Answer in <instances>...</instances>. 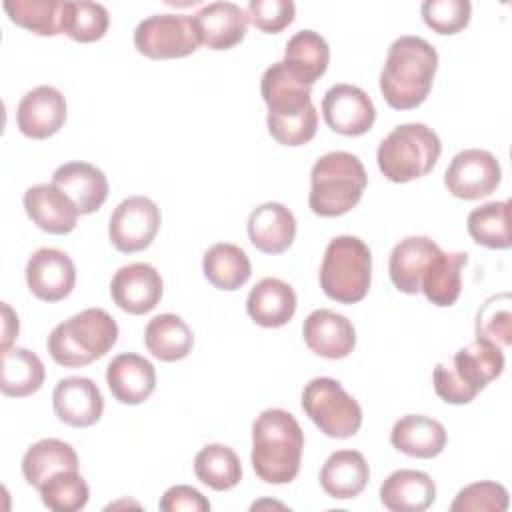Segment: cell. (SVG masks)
I'll use <instances>...</instances> for the list:
<instances>
[{
	"instance_id": "1",
	"label": "cell",
	"mask_w": 512,
	"mask_h": 512,
	"mask_svg": "<svg viewBox=\"0 0 512 512\" xmlns=\"http://www.w3.org/2000/svg\"><path fill=\"white\" fill-rule=\"evenodd\" d=\"M260 92L268 106V132L278 144L302 146L314 138L318 112L312 104V86L296 78L282 60L264 70Z\"/></svg>"
},
{
	"instance_id": "2",
	"label": "cell",
	"mask_w": 512,
	"mask_h": 512,
	"mask_svg": "<svg viewBox=\"0 0 512 512\" xmlns=\"http://www.w3.org/2000/svg\"><path fill=\"white\" fill-rule=\"evenodd\" d=\"M438 70L436 48L420 36L396 38L380 72V92L394 110L418 108L430 94Z\"/></svg>"
},
{
	"instance_id": "3",
	"label": "cell",
	"mask_w": 512,
	"mask_h": 512,
	"mask_svg": "<svg viewBox=\"0 0 512 512\" xmlns=\"http://www.w3.org/2000/svg\"><path fill=\"white\" fill-rule=\"evenodd\" d=\"M304 432L298 420L282 410L268 408L252 424V468L266 484H288L298 476Z\"/></svg>"
},
{
	"instance_id": "4",
	"label": "cell",
	"mask_w": 512,
	"mask_h": 512,
	"mask_svg": "<svg viewBox=\"0 0 512 512\" xmlns=\"http://www.w3.org/2000/svg\"><path fill=\"white\" fill-rule=\"evenodd\" d=\"M504 370V354L490 340L476 338L432 374L434 392L448 404H468Z\"/></svg>"
},
{
	"instance_id": "5",
	"label": "cell",
	"mask_w": 512,
	"mask_h": 512,
	"mask_svg": "<svg viewBox=\"0 0 512 512\" xmlns=\"http://www.w3.org/2000/svg\"><path fill=\"white\" fill-rule=\"evenodd\" d=\"M368 176L358 156L328 152L310 170L308 206L316 216L334 218L350 212L362 198Z\"/></svg>"
},
{
	"instance_id": "6",
	"label": "cell",
	"mask_w": 512,
	"mask_h": 512,
	"mask_svg": "<svg viewBox=\"0 0 512 512\" xmlns=\"http://www.w3.org/2000/svg\"><path fill=\"white\" fill-rule=\"evenodd\" d=\"M116 340V320L102 308H88L60 322L50 332L46 346L56 364L80 368L102 358Z\"/></svg>"
},
{
	"instance_id": "7",
	"label": "cell",
	"mask_w": 512,
	"mask_h": 512,
	"mask_svg": "<svg viewBox=\"0 0 512 512\" xmlns=\"http://www.w3.org/2000/svg\"><path fill=\"white\" fill-rule=\"evenodd\" d=\"M442 144L438 134L420 122L396 126L378 146L380 172L390 182H410L426 176L438 162Z\"/></svg>"
},
{
	"instance_id": "8",
	"label": "cell",
	"mask_w": 512,
	"mask_h": 512,
	"mask_svg": "<svg viewBox=\"0 0 512 512\" xmlns=\"http://www.w3.org/2000/svg\"><path fill=\"white\" fill-rule=\"evenodd\" d=\"M372 280V252L356 236H336L328 242L320 264L324 294L340 304L360 302Z\"/></svg>"
},
{
	"instance_id": "9",
	"label": "cell",
	"mask_w": 512,
	"mask_h": 512,
	"mask_svg": "<svg viewBox=\"0 0 512 512\" xmlns=\"http://www.w3.org/2000/svg\"><path fill=\"white\" fill-rule=\"evenodd\" d=\"M306 416L330 438H350L362 426L360 404L334 378L322 376L306 384L302 392Z\"/></svg>"
},
{
	"instance_id": "10",
	"label": "cell",
	"mask_w": 512,
	"mask_h": 512,
	"mask_svg": "<svg viewBox=\"0 0 512 512\" xmlns=\"http://www.w3.org/2000/svg\"><path fill=\"white\" fill-rule=\"evenodd\" d=\"M134 46L152 60L184 58L198 50L200 38L192 16L152 14L136 26Z\"/></svg>"
},
{
	"instance_id": "11",
	"label": "cell",
	"mask_w": 512,
	"mask_h": 512,
	"mask_svg": "<svg viewBox=\"0 0 512 512\" xmlns=\"http://www.w3.org/2000/svg\"><path fill=\"white\" fill-rule=\"evenodd\" d=\"M160 208L146 196H130L122 200L108 224V236L116 250L124 254L140 252L152 244L160 230Z\"/></svg>"
},
{
	"instance_id": "12",
	"label": "cell",
	"mask_w": 512,
	"mask_h": 512,
	"mask_svg": "<svg viewBox=\"0 0 512 512\" xmlns=\"http://www.w3.org/2000/svg\"><path fill=\"white\" fill-rule=\"evenodd\" d=\"M500 180L502 170L496 156L480 148L458 152L444 174L448 192L462 200H478L490 196L500 186Z\"/></svg>"
},
{
	"instance_id": "13",
	"label": "cell",
	"mask_w": 512,
	"mask_h": 512,
	"mask_svg": "<svg viewBox=\"0 0 512 512\" xmlns=\"http://www.w3.org/2000/svg\"><path fill=\"white\" fill-rule=\"evenodd\" d=\"M322 114L330 130L342 136H362L376 120L370 96L354 84H334L322 98Z\"/></svg>"
},
{
	"instance_id": "14",
	"label": "cell",
	"mask_w": 512,
	"mask_h": 512,
	"mask_svg": "<svg viewBox=\"0 0 512 512\" xmlns=\"http://www.w3.org/2000/svg\"><path fill=\"white\" fill-rule=\"evenodd\" d=\"M26 284L30 292L44 302L64 300L76 284L72 258L58 248L36 250L26 264Z\"/></svg>"
},
{
	"instance_id": "15",
	"label": "cell",
	"mask_w": 512,
	"mask_h": 512,
	"mask_svg": "<svg viewBox=\"0 0 512 512\" xmlns=\"http://www.w3.org/2000/svg\"><path fill=\"white\" fill-rule=\"evenodd\" d=\"M162 290L164 284L160 272L146 262H134L118 268L110 282V296L114 304L136 316L154 310L162 298Z\"/></svg>"
},
{
	"instance_id": "16",
	"label": "cell",
	"mask_w": 512,
	"mask_h": 512,
	"mask_svg": "<svg viewBox=\"0 0 512 512\" xmlns=\"http://www.w3.org/2000/svg\"><path fill=\"white\" fill-rule=\"evenodd\" d=\"M66 122L64 94L54 86H36L28 90L16 108L18 130L34 140L54 136Z\"/></svg>"
},
{
	"instance_id": "17",
	"label": "cell",
	"mask_w": 512,
	"mask_h": 512,
	"mask_svg": "<svg viewBox=\"0 0 512 512\" xmlns=\"http://www.w3.org/2000/svg\"><path fill=\"white\" fill-rule=\"evenodd\" d=\"M52 406L58 420L64 424L86 428L100 420L104 412V398L94 380L86 376H68L54 386Z\"/></svg>"
},
{
	"instance_id": "18",
	"label": "cell",
	"mask_w": 512,
	"mask_h": 512,
	"mask_svg": "<svg viewBox=\"0 0 512 512\" xmlns=\"http://www.w3.org/2000/svg\"><path fill=\"white\" fill-rule=\"evenodd\" d=\"M306 346L328 360L346 358L356 346V330L352 322L334 310H314L302 324Z\"/></svg>"
},
{
	"instance_id": "19",
	"label": "cell",
	"mask_w": 512,
	"mask_h": 512,
	"mask_svg": "<svg viewBox=\"0 0 512 512\" xmlns=\"http://www.w3.org/2000/svg\"><path fill=\"white\" fill-rule=\"evenodd\" d=\"M440 252L442 248L428 236H408L400 240L392 248L388 262L392 284L404 294H418L432 260Z\"/></svg>"
},
{
	"instance_id": "20",
	"label": "cell",
	"mask_w": 512,
	"mask_h": 512,
	"mask_svg": "<svg viewBox=\"0 0 512 512\" xmlns=\"http://www.w3.org/2000/svg\"><path fill=\"white\" fill-rule=\"evenodd\" d=\"M28 218L48 234H68L76 228L78 208L56 184H36L24 192Z\"/></svg>"
},
{
	"instance_id": "21",
	"label": "cell",
	"mask_w": 512,
	"mask_h": 512,
	"mask_svg": "<svg viewBox=\"0 0 512 512\" xmlns=\"http://www.w3.org/2000/svg\"><path fill=\"white\" fill-rule=\"evenodd\" d=\"M194 26L200 44L210 50H230L242 42L246 34L248 16L234 2H210L204 4L194 16Z\"/></svg>"
},
{
	"instance_id": "22",
	"label": "cell",
	"mask_w": 512,
	"mask_h": 512,
	"mask_svg": "<svg viewBox=\"0 0 512 512\" xmlns=\"http://www.w3.org/2000/svg\"><path fill=\"white\" fill-rule=\"evenodd\" d=\"M56 184L78 208L80 214L96 212L108 198V180L104 172L90 162H66L52 174Z\"/></svg>"
},
{
	"instance_id": "23",
	"label": "cell",
	"mask_w": 512,
	"mask_h": 512,
	"mask_svg": "<svg viewBox=\"0 0 512 512\" xmlns=\"http://www.w3.org/2000/svg\"><path fill=\"white\" fill-rule=\"evenodd\" d=\"M106 382L112 396L122 404H140L156 388V370L140 354L124 352L112 358L106 368Z\"/></svg>"
},
{
	"instance_id": "24",
	"label": "cell",
	"mask_w": 512,
	"mask_h": 512,
	"mask_svg": "<svg viewBox=\"0 0 512 512\" xmlns=\"http://www.w3.org/2000/svg\"><path fill=\"white\" fill-rule=\"evenodd\" d=\"M296 236V218L280 202H264L250 212L248 238L264 254L286 252Z\"/></svg>"
},
{
	"instance_id": "25",
	"label": "cell",
	"mask_w": 512,
	"mask_h": 512,
	"mask_svg": "<svg viewBox=\"0 0 512 512\" xmlns=\"http://www.w3.org/2000/svg\"><path fill=\"white\" fill-rule=\"evenodd\" d=\"M434 500L436 484L420 470H396L380 486V502L392 512H424Z\"/></svg>"
},
{
	"instance_id": "26",
	"label": "cell",
	"mask_w": 512,
	"mask_h": 512,
	"mask_svg": "<svg viewBox=\"0 0 512 512\" xmlns=\"http://www.w3.org/2000/svg\"><path fill=\"white\" fill-rule=\"evenodd\" d=\"M248 316L264 328L288 324L296 312V292L280 278H262L246 298Z\"/></svg>"
},
{
	"instance_id": "27",
	"label": "cell",
	"mask_w": 512,
	"mask_h": 512,
	"mask_svg": "<svg viewBox=\"0 0 512 512\" xmlns=\"http://www.w3.org/2000/svg\"><path fill=\"white\" fill-rule=\"evenodd\" d=\"M446 428L424 414L402 416L390 432V444L412 458H434L446 446Z\"/></svg>"
},
{
	"instance_id": "28",
	"label": "cell",
	"mask_w": 512,
	"mask_h": 512,
	"mask_svg": "<svg viewBox=\"0 0 512 512\" xmlns=\"http://www.w3.org/2000/svg\"><path fill=\"white\" fill-rule=\"evenodd\" d=\"M368 478V462L358 450L332 452L320 470V484L324 492L336 500L356 498L366 488Z\"/></svg>"
},
{
	"instance_id": "29",
	"label": "cell",
	"mask_w": 512,
	"mask_h": 512,
	"mask_svg": "<svg viewBox=\"0 0 512 512\" xmlns=\"http://www.w3.org/2000/svg\"><path fill=\"white\" fill-rule=\"evenodd\" d=\"M144 342L154 358L162 362H176L190 354L194 346V334L178 314L166 312L154 316L146 324Z\"/></svg>"
},
{
	"instance_id": "30",
	"label": "cell",
	"mask_w": 512,
	"mask_h": 512,
	"mask_svg": "<svg viewBox=\"0 0 512 512\" xmlns=\"http://www.w3.org/2000/svg\"><path fill=\"white\" fill-rule=\"evenodd\" d=\"M64 470H78V456L68 442L58 438L34 442L22 458L24 480L34 488H40L50 476Z\"/></svg>"
},
{
	"instance_id": "31",
	"label": "cell",
	"mask_w": 512,
	"mask_h": 512,
	"mask_svg": "<svg viewBox=\"0 0 512 512\" xmlns=\"http://www.w3.org/2000/svg\"><path fill=\"white\" fill-rule=\"evenodd\" d=\"M282 62L296 78L312 86L316 80L324 76L328 68V62H330L328 42L314 30H300L288 40Z\"/></svg>"
},
{
	"instance_id": "32",
	"label": "cell",
	"mask_w": 512,
	"mask_h": 512,
	"mask_svg": "<svg viewBox=\"0 0 512 512\" xmlns=\"http://www.w3.org/2000/svg\"><path fill=\"white\" fill-rule=\"evenodd\" d=\"M44 364L28 348L10 346L2 350L0 390L10 398H24L38 392L44 384Z\"/></svg>"
},
{
	"instance_id": "33",
	"label": "cell",
	"mask_w": 512,
	"mask_h": 512,
	"mask_svg": "<svg viewBox=\"0 0 512 512\" xmlns=\"http://www.w3.org/2000/svg\"><path fill=\"white\" fill-rule=\"evenodd\" d=\"M202 270L208 282L218 290H238L252 274L246 252L230 242H218L204 252Z\"/></svg>"
},
{
	"instance_id": "34",
	"label": "cell",
	"mask_w": 512,
	"mask_h": 512,
	"mask_svg": "<svg viewBox=\"0 0 512 512\" xmlns=\"http://www.w3.org/2000/svg\"><path fill=\"white\" fill-rule=\"evenodd\" d=\"M468 256L466 252H440L424 280H422V290L424 296L436 304V306H452L462 290V268L466 266Z\"/></svg>"
},
{
	"instance_id": "35",
	"label": "cell",
	"mask_w": 512,
	"mask_h": 512,
	"mask_svg": "<svg viewBox=\"0 0 512 512\" xmlns=\"http://www.w3.org/2000/svg\"><path fill=\"white\" fill-rule=\"evenodd\" d=\"M196 478L212 490L234 488L242 478L238 454L226 444H208L194 458Z\"/></svg>"
},
{
	"instance_id": "36",
	"label": "cell",
	"mask_w": 512,
	"mask_h": 512,
	"mask_svg": "<svg viewBox=\"0 0 512 512\" xmlns=\"http://www.w3.org/2000/svg\"><path fill=\"white\" fill-rule=\"evenodd\" d=\"M466 226L476 244L492 250L510 248V200L488 202L474 208L468 214Z\"/></svg>"
},
{
	"instance_id": "37",
	"label": "cell",
	"mask_w": 512,
	"mask_h": 512,
	"mask_svg": "<svg viewBox=\"0 0 512 512\" xmlns=\"http://www.w3.org/2000/svg\"><path fill=\"white\" fill-rule=\"evenodd\" d=\"M64 2L66 0H6L4 10L10 20L38 36L64 34Z\"/></svg>"
},
{
	"instance_id": "38",
	"label": "cell",
	"mask_w": 512,
	"mask_h": 512,
	"mask_svg": "<svg viewBox=\"0 0 512 512\" xmlns=\"http://www.w3.org/2000/svg\"><path fill=\"white\" fill-rule=\"evenodd\" d=\"M110 24L108 10L98 2L86 0H66L64 2V22L62 30L76 42H96L100 40Z\"/></svg>"
},
{
	"instance_id": "39",
	"label": "cell",
	"mask_w": 512,
	"mask_h": 512,
	"mask_svg": "<svg viewBox=\"0 0 512 512\" xmlns=\"http://www.w3.org/2000/svg\"><path fill=\"white\" fill-rule=\"evenodd\" d=\"M38 492L42 504L54 512H78L90 498V488L78 470H64L50 476Z\"/></svg>"
},
{
	"instance_id": "40",
	"label": "cell",
	"mask_w": 512,
	"mask_h": 512,
	"mask_svg": "<svg viewBox=\"0 0 512 512\" xmlns=\"http://www.w3.org/2000/svg\"><path fill=\"white\" fill-rule=\"evenodd\" d=\"M510 294L502 292L490 296L476 314V338L490 340L504 348L512 342V310Z\"/></svg>"
},
{
	"instance_id": "41",
	"label": "cell",
	"mask_w": 512,
	"mask_h": 512,
	"mask_svg": "<svg viewBox=\"0 0 512 512\" xmlns=\"http://www.w3.org/2000/svg\"><path fill=\"white\" fill-rule=\"evenodd\" d=\"M508 508V490L498 482H474L462 488L454 502L452 512H504Z\"/></svg>"
},
{
	"instance_id": "42",
	"label": "cell",
	"mask_w": 512,
	"mask_h": 512,
	"mask_svg": "<svg viewBox=\"0 0 512 512\" xmlns=\"http://www.w3.org/2000/svg\"><path fill=\"white\" fill-rule=\"evenodd\" d=\"M420 14L434 32L456 34L468 26L472 4L468 0H426L420 6Z\"/></svg>"
},
{
	"instance_id": "43",
	"label": "cell",
	"mask_w": 512,
	"mask_h": 512,
	"mask_svg": "<svg viewBox=\"0 0 512 512\" xmlns=\"http://www.w3.org/2000/svg\"><path fill=\"white\" fill-rule=\"evenodd\" d=\"M294 14L296 6L292 0H250L246 8L248 22L266 34L282 32L292 24Z\"/></svg>"
},
{
	"instance_id": "44",
	"label": "cell",
	"mask_w": 512,
	"mask_h": 512,
	"mask_svg": "<svg viewBox=\"0 0 512 512\" xmlns=\"http://www.w3.org/2000/svg\"><path fill=\"white\" fill-rule=\"evenodd\" d=\"M158 508L162 512H208L210 510V502L192 486L186 484H178L172 486L164 492V496L160 498Z\"/></svg>"
},
{
	"instance_id": "45",
	"label": "cell",
	"mask_w": 512,
	"mask_h": 512,
	"mask_svg": "<svg viewBox=\"0 0 512 512\" xmlns=\"http://www.w3.org/2000/svg\"><path fill=\"white\" fill-rule=\"evenodd\" d=\"M2 314H4V330H2V350L10 348L12 340L18 336V316L12 312V308L2 302Z\"/></svg>"
}]
</instances>
